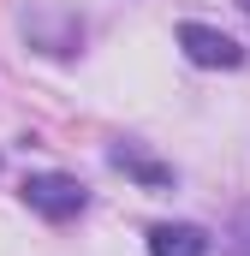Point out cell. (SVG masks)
I'll return each mask as SVG.
<instances>
[{
    "label": "cell",
    "instance_id": "obj_1",
    "mask_svg": "<svg viewBox=\"0 0 250 256\" xmlns=\"http://www.w3.org/2000/svg\"><path fill=\"white\" fill-rule=\"evenodd\" d=\"M24 202H30L42 220H72V214H84L90 191H84L78 179H66V173H30V179H24Z\"/></svg>",
    "mask_w": 250,
    "mask_h": 256
},
{
    "label": "cell",
    "instance_id": "obj_5",
    "mask_svg": "<svg viewBox=\"0 0 250 256\" xmlns=\"http://www.w3.org/2000/svg\"><path fill=\"white\" fill-rule=\"evenodd\" d=\"M238 6H244V18H250V0H238Z\"/></svg>",
    "mask_w": 250,
    "mask_h": 256
},
{
    "label": "cell",
    "instance_id": "obj_2",
    "mask_svg": "<svg viewBox=\"0 0 250 256\" xmlns=\"http://www.w3.org/2000/svg\"><path fill=\"white\" fill-rule=\"evenodd\" d=\"M179 48H185L190 66H220V72L244 66V48L226 30H214V24H179Z\"/></svg>",
    "mask_w": 250,
    "mask_h": 256
},
{
    "label": "cell",
    "instance_id": "obj_3",
    "mask_svg": "<svg viewBox=\"0 0 250 256\" xmlns=\"http://www.w3.org/2000/svg\"><path fill=\"white\" fill-rule=\"evenodd\" d=\"M149 256H208V232L202 226H185V220L155 226L149 232Z\"/></svg>",
    "mask_w": 250,
    "mask_h": 256
},
{
    "label": "cell",
    "instance_id": "obj_4",
    "mask_svg": "<svg viewBox=\"0 0 250 256\" xmlns=\"http://www.w3.org/2000/svg\"><path fill=\"white\" fill-rule=\"evenodd\" d=\"M108 161H114V167H125L131 179H143L149 191H167V185H173V167H161V161H149V155H143L137 143H120V149H114Z\"/></svg>",
    "mask_w": 250,
    "mask_h": 256
}]
</instances>
